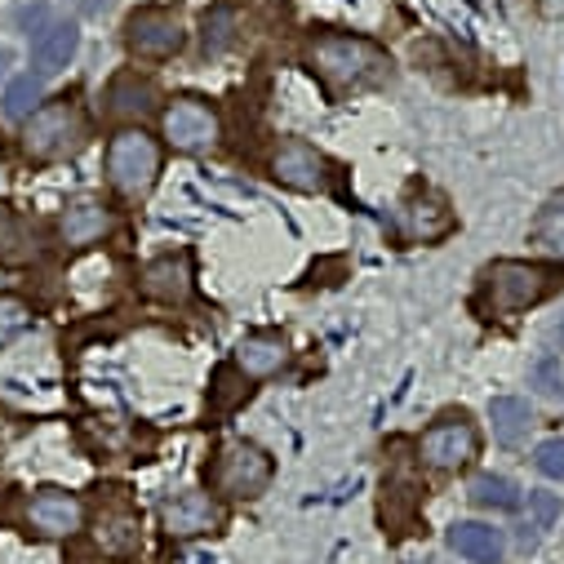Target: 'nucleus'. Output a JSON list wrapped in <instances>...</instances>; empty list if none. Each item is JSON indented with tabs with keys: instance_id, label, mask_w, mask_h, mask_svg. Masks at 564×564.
I'll list each match as a JSON object with an SVG mask.
<instances>
[{
	"instance_id": "f257e3e1",
	"label": "nucleus",
	"mask_w": 564,
	"mask_h": 564,
	"mask_svg": "<svg viewBox=\"0 0 564 564\" xmlns=\"http://www.w3.org/2000/svg\"><path fill=\"white\" fill-rule=\"evenodd\" d=\"M307 63L316 67V76L334 89V94H360L387 80V54L365 41V36H347V32H325L312 36L307 45Z\"/></svg>"
},
{
	"instance_id": "f03ea898",
	"label": "nucleus",
	"mask_w": 564,
	"mask_h": 564,
	"mask_svg": "<svg viewBox=\"0 0 564 564\" xmlns=\"http://www.w3.org/2000/svg\"><path fill=\"white\" fill-rule=\"evenodd\" d=\"M555 290V271L538 267V262H516L502 258L480 275V294H476V312L485 321H516L520 312L538 307L546 294Z\"/></svg>"
},
{
	"instance_id": "7ed1b4c3",
	"label": "nucleus",
	"mask_w": 564,
	"mask_h": 564,
	"mask_svg": "<svg viewBox=\"0 0 564 564\" xmlns=\"http://www.w3.org/2000/svg\"><path fill=\"white\" fill-rule=\"evenodd\" d=\"M156 174H161V148L143 129H120L107 143V183L120 196L129 200L148 196L156 187Z\"/></svg>"
},
{
	"instance_id": "20e7f679",
	"label": "nucleus",
	"mask_w": 564,
	"mask_h": 564,
	"mask_svg": "<svg viewBox=\"0 0 564 564\" xmlns=\"http://www.w3.org/2000/svg\"><path fill=\"white\" fill-rule=\"evenodd\" d=\"M89 138V120L76 102H50L41 107L23 129V152L32 161H63L76 156Z\"/></svg>"
},
{
	"instance_id": "39448f33",
	"label": "nucleus",
	"mask_w": 564,
	"mask_h": 564,
	"mask_svg": "<svg viewBox=\"0 0 564 564\" xmlns=\"http://www.w3.org/2000/svg\"><path fill=\"white\" fill-rule=\"evenodd\" d=\"M271 454L267 449H258L253 441H231V445H223L218 449V458H214V467H209V485L223 494V498H240V502H249V498H258L267 485H271Z\"/></svg>"
},
{
	"instance_id": "423d86ee",
	"label": "nucleus",
	"mask_w": 564,
	"mask_h": 564,
	"mask_svg": "<svg viewBox=\"0 0 564 564\" xmlns=\"http://www.w3.org/2000/svg\"><path fill=\"white\" fill-rule=\"evenodd\" d=\"M476 454H480V436L467 422V413L436 417L432 427L422 432V441H417V458L427 463L432 471H463V467L476 463Z\"/></svg>"
},
{
	"instance_id": "0eeeda50",
	"label": "nucleus",
	"mask_w": 564,
	"mask_h": 564,
	"mask_svg": "<svg viewBox=\"0 0 564 564\" xmlns=\"http://www.w3.org/2000/svg\"><path fill=\"white\" fill-rule=\"evenodd\" d=\"M161 129L174 152H209L218 143V111L200 98H174L161 116Z\"/></svg>"
},
{
	"instance_id": "6e6552de",
	"label": "nucleus",
	"mask_w": 564,
	"mask_h": 564,
	"mask_svg": "<svg viewBox=\"0 0 564 564\" xmlns=\"http://www.w3.org/2000/svg\"><path fill=\"white\" fill-rule=\"evenodd\" d=\"M183 23L165 10H138L129 14L124 23V45L138 54V58H170L183 50Z\"/></svg>"
},
{
	"instance_id": "1a4fd4ad",
	"label": "nucleus",
	"mask_w": 564,
	"mask_h": 564,
	"mask_svg": "<svg viewBox=\"0 0 564 564\" xmlns=\"http://www.w3.org/2000/svg\"><path fill=\"white\" fill-rule=\"evenodd\" d=\"M271 178L294 187V192H325L329 187V165L307 143H280L275 156H271Z\"/></svg>"
},
{
	"instance_id": "9d476101",
	"label": "nucleus",
	"mask_w": 564,
	"mask_h": 564,
	"mask_svg": "<svg viewBox=\"0 0 564 564\" xmlns=\"http://www.w3.org/2000/svg\"><path fill=\"white\" fill-rule=\"evenodd\" d=\"M161 524H165L170 538H200V533H214L223 524V511L209 494L187 489V494H178L161 507Z\"/></svg>"
},
{
	"instance_id": "9b49d317",
	"label": "nucleus",
	"mask_w": 564,
	"mask_h": 564,
	"mask_svg": "<svg viewBox=\"0 0 564 564\" xmlns=\"http://www.w3.org/2000/svg\"><path fill=\"white\" fill-rule=\"evenodd\" d=\"M85 520V507L76 494L67 489H41L32 502H28V524L45 538H72Z\"/></svg>"
},
{
	"instance_id": "f8f14e48",
	"label": "nucleus",
	"mask_w": 564,
	"mask_h": 564,
	"mask_svg": "<svg viewBox=\"0 0 564 564\" xmlns=\"http://www.w3.org/2000/svg\"><path fill=\"white\" fill-rule=\"evenodd\" d=\"M192 290H196V275L187 253H161L143 267V294L156 303H187Z\"/></svg>"
},
{
	"instance_id": "ddd939ff",
	"label": "nucleus",
	"mask_w": 564,
	"mask_h": 564,
	"mask_svg": "<svg viewBox=\"0 0 564 564\" xmlns=\"http://www.w3.org/2000/svg\"><path fill=\"white\" fill-rule=\"evenodd\" d=\"M454 227V214L441 196L432 192H417L400 205V236L404 240H417V245H427V240H441L445 231Z\"/></svg>"
},
{
	"instance_id": "4468645a",
	"label": "nucleus",
	"mask_w": 564,
	"mask_h": 564,
	"mask_svg": "<svg viewBox=\"0 0 564 564\" xmlns=\"http://www.w3.org/2000/svg\"><path fill=\"white\" fill-rule=\"evenodd\" d=\"M111 209L102 205V200H94V196H80V200H72L67 209H63V218H58V236L72 245V249H85V245H94V240H102L107 231H111Z\"/></svg>"
},
{
	"instance_id": "2eb2a0df",
	"label": "nucleus",
	"mask_w": 564,
	"mask_h": 564,
	"mask_svg": "<svg viewBox=\"0 0 564 564\" xmlns=\"http://www.w3.org/2000/svg\"><path fill=\"white\" fill-rule=\"evenodd\" d=\"M94 542L107 555H133L143 546V524H138V516L129 507H107L94 524Z\"/></svg>"
},
{
	"instance_id": "dca6fc26",
	"label": "nucleus",
	"mask_w": 564,
	"mask_h": 564,
	"mask_svg": "<svg viewBox=\"0 0 564 564\" xmlns=\"http://www.w3.org/2000/svg\"><path fill=\"white\" fill-rule=\"evenodd\" d=\"M285 360H290V347H285L280 334H249L236 347V369L245 378H271Z\"/></svg>"
},
{
	"instance_id": "f3484780",
	"label": "nucleus",
	"mask_w": 564,
	"mask_h": 564,
	"mask_svg": "<svg viewBox=\"0 0 564 564\" xmlns=\"http://www.w3.org/2000/svg\"><path fill=\"white\" fill-rule=\"evenodd\" d=\"M489 422H494V441L502 449H520L529 441V432H533V409L520 395H498L489 404Z\"/></svg>"
},
{
	"instance_id": "a211bd4d",
	"label": "nucleus",
	"mask_w": 564,
	"mask_h": 564,
	"mask_svg": "<svg viewBox=\"0 0 564 564\" xmlns=\"http://www.w3.org/2000/svg\"><path fill=\"white\" fill-rule=\"evenodd\" d=\"M449 546L471 560V564H498L502 560V533L494 524H480V520H467V524H454L449 529Z\"/></svg>"
},
{
	"instance_id": "6ab92c4d",
	"label": "nucleus",
	"mask_w": 564,
	"mask_h": 564,
	"mask_svg": "<svg viewBox=\"0 0 564 564\" xmlns=\"http://www.w3.org/2000/svg\"><path fill=\"white\" fill-rule=\"evenodd\" d=\"M107 111L120 120H143L156 111V89L152 80H138V76H116L107 89Z\"/></svg>"
},
{
	"instance_id": "aec40b11",
	"label": "nucleus",
	"mask_w": 564,
	"mask_h": 564,
	"mask_svg": "<svg viewBox=\"0 0 564 564\" xmlns=\"http://www.w3.org/2000/svg\"><path fill=\"white\" fill-rule=\"evenodd\" d=\"M76 45H80V32H76V23H54L50 32H41V36L32 41V58H36V72H41V76H54V72H63V67L72 63Z\"/></svg>"
},
{
	"instance_id": "412c9836",
	"label": "nucleus",
	"mask_w": 564,
	"mask_h": 564,
	"mask_svg": "<svg viewBox=\"0 0 564 564\" xmlns=\"http://www.w3.org/2000/svg\"><path fill=\"white\" fill-rule=\"evenodd\" d=\"M533 245H538L546 258L564 262V192H555V196L538 209V218H533Z\"/></svg>"
},
{
	"instance_id": "4be33fe9",
	"label": "nucleus",
	"mask_w": 564,
	"mask_h": 564,
	"mask_svg": "<svg viewBox=\"0 0 564 564\" xmlns=\"http://www.w3.org/2000/svg\"><path fill=\"white\" fill-rule=\"evenodd\" d=\"M236 28H240L236 10H231V6H214V10L200 19V50H205V58L227 54V50L236 45Z\"/></svg>"
},
{
	"instance_id": "5701e85b",
	"label": "nucleus",
	"mask_w": 564,
	"mask_h": 564,
	"mask_svg": "<svg viewBox=\"0 0 564 564\" xmlns=\"http://www.w3.org/2000/svg\"><path fill=\"white\" fill-rule=\"evenodd\" d=\"M471 502L476 507H485V511H516L520 507V489H516V480H507V476H476L471 480Z\"/></svg>"
},
{
	"instance_id": "b1692460",
	"label": "nucleus",
	"mask_w": 564,
	"mask_h": 564,
	"mask_svg": "<svg viewBox=\"0 0 564 564\" xmlns=\"http://www.w3.org/2000/svg\"><path fill=\"white\" fill-rule=\"evenodd\" d=\"M41 76H14L10 80V89H6V98H0V107H6V116L10 120H32L36 111H41Z\"/></svg>"
},
{
	"instance_id": "393cba45",
	"label": "nucleus",
	"mask_w": 564,
	"mask_h": 564,
	"mask_svg": "<svg viewBox=\"0 0 564 564\" xmlns=\"http://www.w3.org/2000/svg\"><path fill=\"white\" fill-rule=\"evenodd\" d=\"M555 516H560V498H551V494H529V520L520 524V542H533L542 529H551Z\"/></svg>"
},
{
	"instance_id": "a878e982",
	"label": "nucleus",
	"mask_w": 564,
	"mask_h": 564,
	"mask_svg": "<svg viewBox=\"0 0 564 564\" xmlns=\"http://www.w3.org/2000/svg\"><path fill=\"white\" fill-rule=\"evenodd\" d=\"M28 321H32V312H28V303H23V299L0 294V343L19 338V334L28 329Z\"/></svg>"
},
{
	"instance_id": "bb28decb",
	"label": "nucleus",
	"mask_w": 564,
	"mask_h": 564,
	"mask_svg": "<svg viewBox=\"0 0 564 564\" xmlns=\"http://www.w3.org/2000/svg\"><path fill=\"white\" fill-rule=\"evenodd\" d=\"M538 471L546 476V480H560L564 485V436H555V441H546V445H538Z\"/></svg>"
},
{
	"instance_id": "cd10ccee",
	"label": "nucleus",
	"mask_w": 564,
	"mask_h": 564,
	"mask_svg": "<svg viewBox=\"0 0 564 564\" xmlns=\"http://www.w3.org/2000/svg\"><path fill=\"white\" fill-rule=\"evenodd\" d=\"M19 28L36 41L41 32H50L54 28V14H50V6H28V10H19Z\"/></svg>"
},
{
	"instance_id": "c85d7f7f",
	"label": "nucleus",
	"mask_w": 564,
	"mask_h": 564,
	"mask_svg": "<svg viewBox=\"0 0 564 564\" xmlns=\"http://www.w3.org/2000/svg\"><path fill=\"white\" fill-rule=\"evenodd\" d=\"M538 382H542V387H538L542 395H560V373H555V360H542V365H538Z\"/></svg>"
},
{
	"instance_id": "c756f323",
	"label": "nucleus",
	"mask_w": 564,
	"mask_h": 564,
	"mask_svg": "<svg viewBox=\"0 0 564 564\" xmlns=\"http://www.w3.org/2000/svg\"><path fill=\"white\" fill-rule=\"evenodd\" d=\"M10 231H14V218H10V209H6V205H0V249L10 245Z\"/></svg>"
},
{
	"instance_id": "7c9ffc66",
	"label": "nucleus",
	"mask_w": 564,
	"mask_h": 564,
	"mask_svg": "<svg viewBox=\"0 0 564 564\" xmlns=\"http://www.w3.org/2000/svg\"><path fill=\"white\" fill-rule=\"evenodd\" d=\"M80 6H85V14H102V10L111 6V0H80Z\"/></svg>"
},
{
	"instance_id": "2f4dec72",
	"label": "nucleus",
	"mask_w": 564,
	"mask_h": 564,
	"mask_svg": "<svg viewBox=\"0 0 564 564\" xmlns=\"http://www.w3.org/2000/svg\"><path fill=\"white\" fill-rule=\"evenodd\" d=\"M10 58H14L10 50H0V76H6V67H10Z\"/></svg>"
}]
</instances>
